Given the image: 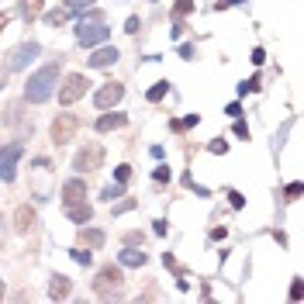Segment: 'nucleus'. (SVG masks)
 I'll list each match as a JSON object with an SVG mask.
<instances>
[{"label": "nucleus", "mask_w": 304, "mask_h": 304, "mask_svg": "<svg viewBox=\"0 0 304 304\" xmlns=\"http://www.w3.org/2000/svg\"><path fill=\"white\" fill-rule=\"evenodd\" d=\"M59 66H63V59L59 63H49V66H42V70H35V73L28 76V83H24V100L28 104H45L52 97V90L59 83Z\"/></svg>", "instance_id": "obj_1"}, {"label": "nucleus", "mask_w": 304, "mask_h": 304, "mask_svg": "<svg viewBox=\"0 0 304 304\" xmlns=\"http://www.w3.org/2000/svg\"><path fill=\"white\" fill-rule=\"evenodd\" d=\"M107 24L104 21H97V17H83L79 24H76V42L79 45H86V49H93V45H104L107 42Z\"/></svg>", "instance_id": "obj_2"}, {"label": "nucleus", "mask_w": 304, "mask_h": 304, "mask_svg": "<svg viewBox=\"0 0 304 304\" xmlns=\"http://www.w3.org/2000/svg\"><path fill=\"white\" fill-rule=\"evenodd\" d=\"M121 284H125V273H121V266H104L100 273H97V280H93V291L100 294V298H114V294H121Z\"/></svg>", "instance_id": "obj_3"}, {"label": "nucleus", "mask_w": 304, "mask_h": 304, "mask_svg": "<svg viewBox=\"0 0 304 304\" xmlns=\"http://www.w3.org/2000/svg\"><path fill=\"white\" fill-rule=\"evenodd\" d=\"M24 155V146L21 142H7L3 149H0V180L3 183H14V176H17V159Z\"/></svg>", "instance_id": "obj_4"}, {"label": "nucleus", "mask_w": 304, "mask_h": 304, "mask_svg": "<svg viewBox=\"0 0 304 304\" xmlns=\"http://www.w3.org/2000/svg\"><path fill=\"white\" fill-rule=\"evenodd\" d=\"M100 162H104V149H100L97 142H86L83 149L76 152L73 169H79V173H93V169H100Z\"/></svg>", "instance_id": "obj_5"}, {"label": "nucleus", "mask_w": 304, "mask_h": 304, "mask_svg": "<svg viewBox=\"0 0 304 304\" xmlns=\"http://www.w3.org/2000/svg\"><path fill=\"white\" fill-rule=\"evenodd\" d=\"M86 86H90V79L83 73H70L66 79H63V86H59V104H73V100H79L83 93H86Z\"/></svg>", "instance_id": "obj_6"}, {"label": "nucleus", "mask_w": 304, "mask_h": 304, "mask_svg": "<svg viewBox=\"0 0 304 304\" xmlns=\"http://www.w3.org/2000/svg\"><path fill=\"white\" fill-rule=\"evenodd\" d=\"M38 52H42V45H38V42H21V45H17L10 56H7V70H10V73L24 70V66H28V63L38 56Z\"/></svg>", "instance_id": "obj_7"}, {"label": "nucleus", "mask_w": 304, "mask_h": 304, "mask_svg": "<svg viewBox=\"0 0 304 304\" xmlns=\"http://www.w3.org/2000/svg\"><path fill=\"white\" fill-rule=\"evenodd\" d=\"M76 128H79V121H76L73 114H59L56 121H52V142L56 146H66V142H73V135H76Z\"/></svg>", "instance_id": "obj_8"}, {"label": "nucleus", "mask_w": 304, "mask_h": 304, "mask_svg": "<svg viewBox=\"0 0 304 304\" xmlns=\"http://www.w3.org/2000/svg\"><path fill=\"white\" fill-rule=\"evenodd\" d=\"M121 97H125V86H121V83H104V86L93 93V104H97L100 111H107V107L121 104Z\"/></svg>", "instance_id": "obj_9"}, {"label": "nucleus", "mask_w": 304, "mask_h": 304, "mask_svg": "<svg viewBox=\"0 0 304 304\" xmlns=\"http://www.w3.org/2000/svg\"><path fill=\"white\" fill-rule=\"evenodd\" d=\"M118 59H121V52H118L114 45H104V49H97V52H93L86 63H90L93 70H107V66H114Z\"/></svg>", "instance_id": "obj_10"}, {"label": "nucleus", "mask_w": 304, "mask_h": 304, "mask_svg": "<svg viewBox=\"0 0 304 304\" xmlns=\"http://www.w3.org/2000/svg\"><path fill=\"white\" fill-rule=\"evenodd\" d=\"M86 197V180L83 176H73L63 183V204H73V201H83Z\"/></svg>", "instance_id": "obj_11"}, {"label": "nucleus", "mask_w": 304, "mask_h": 304, "mask_svg": "<svg viewBox=\"0 0 304 304\" xmlns=\"http://www.w3.org/2000/svg\"><path fill=\"white\" fill-rule=\"evenodd\" d=\"M66 215H70V222H76V225H86V222L93 218V208H90V204H86V197H83V201L66 204Z\"/></svg>", "instance_id": "obj_12"}, {"label": "nucleus", "mask_w": 304, "mask_h": 304, "mask_svg": "<svg viewBox=\"0 0 304 304\" xmlns=\"http://www.w3.org/2000/svg\"><path fill=\"white\" fill-rule=\"evenodd\" d=\"M38 218H35V211H31V204H21L17 211H14V228L17 231H31V225H35Z\"/></svg>", "instance_id": "obj_13"}, {"label": "nucleus", "mask_w": 304, "mask_h": 304, "mask_svg": "<svg viewBox=\"0 0 304 304\" xmlns=\"http://www.w3.org/2000/svg\"><path fill=\"white\" fill-rule=\"evenodd\" d=\"M70 291H73V287H70V277L56 273L52 284H49V298H52V301H63V298H70Z\"/></svg>", "instance_id": "obj_14"}, {"label": "nucleus", "mask_w": 304, "mask_h": 304, "mask_svg": "<svg viewBox=\"0 0 304 304\" xmlns=\"http://www.w3.org/2000/svg\"><path fill=\"white\" fill-rule=\"evenodd\" d=\"M118 263H121V266H146V263H149V256H146L142 249L128 245V249H125V252L118 256Z\"/></svg>", "instance_id": "obj_15"}, {"label": "nucleus", "mask_w": 304, "mask_h": 304, "mask_svg": "<svg viewBox=\"0 0 304 304\" xmlns=\"http://www.w3.org/2000/svg\"><path fill=\"white\" fill-rule=\"evenodd\" d=\"M125 121H128V118L118 114V111H114V114H104V118H97V132H114V128H121Z\"/></svg>", "instance_id": "obj_16"}, {"label": "nucleus", "mask_w": 304, "mask_h": 304, "mask_svg": "<svg viewBox=\"0 0 304 304\" xmlns=\"http://www.w3.org/2000/svg\"><path fill=\"white\" fill-rule=\"evenodd\" d=\"M42 3H45V0H21V3H17V14H21L24 21H35V17L42 14Z\"/></svg>", "instance_id": "obj_17"}, {"label": "nucleus", "mask_w": 304, "mask_h": 304, "mask_svg": "<svg viewBox=\"0 0 304 304\" xmlns=\"http://www.w3.org/2000/svg\"><path fill=\"white\" fill-rule=\"evenodd\" d=\"M79 235H83V242H86L90 249H100V245H104V231H100V228H83Z\"/></svg>", "instance_id": "obj_18"}, {"label": "nucleus", "mask_w": 304, "mask_h": 304, "mask_svg": "<svg viewBox=\"0 0 304 304\" xmlns=\"http://www.w3.org/2000/svg\"><path fill=\"white\" fill-rule=\"evenodd\" d=\"M70 14H73L70 7H66V10H63V7H59V10H49V14H45V24L59 28V24H66V21H70Z\"/></svg>", "instance_id": "obj_19"}, {"label": "nucleus", "mask_w": 304, "mask_h": 304, "mask_svg": "<svg viewBox=\"0 0 304 304\" xmlns=\"http://www.w3.org/2000/svg\"><path fill=\"white\" fill-rule=\"evenodd\" d=\"M166 90H169V83H166V79H159V83H152V86H149V93H146V97L155 104V100H162V97H166Z\"/></svg>", "instance_id": "obj_20"}, {"label": "nucleus", "mask_w": 304, "mask_h": 304, "mask_svg": "<svg viewBox=\"0 0 304 304\" xmlns=\"http://www.w3.org/2000/svg\"><path fill=\"white\" fill-rule=\"evenodd\" d=\"M259 90V76H252V79H242L238 83V97H249V93H256Z\"/></svg>", "instance_id": "obj_21"}, {"label": "nucleus", "mask_w": 304, "mask_h": 304, "mask_svg": "<svg viewBox=\"0 0 304 304\" xmlns=\"http://www.w3.org/2000/svg\"><path fill=\"white\" fill-rule=\"evenodd\" d=\"M100 197H104V201H111V204H114V201H118V197H125V183H114V187H104V194H100Z\"/></svg>", "instance_id": "obj_22"}, {"label": "nucleus", "mask_w": 304, "mask_h": 304, "mask_svg": "<svg viewBox=\"0 0 304 304\" xmlns=\"http://www.w3.org/2000/svg\"><path fill=\"white\" fill-rule=\"evenodd\" d=\"M197 121H201V118H197V114H187V118H183V121H169V128H173V132H183V128H194V125H197Z\"/></svg>", "instance_id": "obj_23"}, {"label": "nucleus", "mask_w": 304, "mask_h": 304, "mask_svg": "<svg viewBox=\"0 0 304 304\" xmlns=\"http://www.w3.org/2000/svg\"><path fill=\"white\" fill-rule=\"evenodd\" d=\"M190 10H194V0H176V3H173V14H176V17H183V14H190Z\"/></svg>", "instance_id": "obj_24"}, {"label": "nucleus", "mask_w": 304, "mask_h": 304, "mask_svg": "<svg viewBox=\"0 0 304 304\" xmlns=\"http://www.w3.org/2000/svg\"><path fill=\"white\" fill-rule=\"evenodd\" d=\"M208 152H215V155H225V152H228V142H225V139H211V142H208Z\"/></svg>", "instance_id": "obj_25"}, {"label": "nucleus", "mask_w": 304, "mask_h": 304, "mask_svg": "<svg viewBox=\"0 0 304 304\" xmlns=\"http://www.w3.org/2000/svg\"><path fill=\"white\" fill-rule=\"evenodd\" d=\"M128 176H132V166H128V162H121V166L114 169V180H118V183H128Z\"/></svg>", "instance_id": "obj_26"}, {"label": "nucleus", "mask_w": 304, "mask_h": 304, "mask_svg": "<svg viewBox=\"0 0 304 304\" xmlns=\"http://www.w3.org/2000/svg\"><path fill=\"white\" fill-rule=\"evenodd\" d=\"M301 194H304V187H301V183H291V187H284V197H287V201H298Z\"/></svg>", "instance_id": "obj_27"}, {"label": "nucleus", "mask_w": 304, "mask_h": 304, "mask_svg": "<svg viewBox=\"0 0 304 304\" xmlns=\"http://www.w3.org/2000/svg\"><path fill=\"white\" fill-rule=\"evenodd\" d=\"M73 259L79 266H90V259H93V252H86V249H73Z\"/></svg>", "instance_id": "obj_28"}, {"label": "nucleus", "mask_w": 304, "mask_h": 304, "mask_svg": "<svg viewBox=\"0 0 304 304\" xmlns=\"http://www.w3.org/2000/svg\"><path fill=\"white\" fill-rule=\"evenodd\" d=\"M228 204H231V208L238 211V208H245V197H242L238 190H228Z\"/></svg>", "instance_id": "obj_29"}, {"label": "nucleus", "mask_w": 304, "mask_h": 304, "mask_svg": "<svg viewBox=\"0 0 304 304\" xmlns=\"http://www.w3.org/2000/svg\"><path fill=\"white\" fill-rule=\"evenodd\" d=\"M66 3H70V10H76V14H83V10H86L90 3H97V0H66Z\"/></svg>", "instance_id": "obj_30"}, {"label": "nucleus", "mask_w": 304, "mask_h": 304, "mask_svg": "<svg viewBox=\"0 0 304 304\" xmlns=\"http://www.w3.org/2000/svg\"><path fill=\"white\" fill-rule=\"evenodd\" d=\"M132 208H135V201H132V197H125V201H118V204H114V215H125V211H132Z\"/></svg>", "instance_id": "obj_31"}, {"label": "nucleus", "mask_w": 304, "mask_h": 304, "mask_svg": "<svg viewBox=\"0 0 304 304\" xmlns=\"http://www.w3.org/2000/svg\"><path fill=\"white\" fill-rule=\"evenodd\" d=\"M152 176H155V183H166V180H169V166H155Z\"/></svg>", "instance_id": "obj_32"}, {"label": "nucleus", "mask_w": 304, "mask_h": 304, "mask_svg": "<svg viewBox=\"0 0 304 304\" xmlns=\"http://www.w3.org/2000/svg\"><path fill=\"white\" fill-rule=\"evenodd\" d=\"M225 114H228V118H242V104H238V100H235V104H228Z\"/></svg>", "instance_id": "obj_33"}, {"label": "nucleus", "mask_w": 304, "mask_h": 304, "mask_svg": "<svg viewBox=\"0 0 304 304\" xmlns=\"http://www.w3.org/2000/svg\"><path fill=\"white\" fill-rule=\"evenodd\" d=\"M304 298V287H301V280H294V287H291V301H301Z\"/></svg>", "instance_id": "obj_34"}, {"label": "nucleus", "mask_w": 304, "mask_h": 304, "mask_svg": "<svg viewBox=\"0 0 304 304\" xmlns=\"http://www.w3.org/2000/svg\"><path fill=\"white\" fill-rule=\"evenodd\" d=\"M139 24H142L139 17H128V21H125V31H128V35H135V31H139Z\"/></svg>", "instance_id": "obj_35"}, {"label": "nucleus", "mask_w": 304, "mask_h": 304, "mask_svg": "<svg viewBox=\"0 0 304 304\" xmlns=\"http://www.w3.org/2000/svg\"><path fill=\"white\" fill-rule=\"evenodd\" d=\"M266 63V52L263 49H252V66H263Z\"/></svg>", "instance_id": "obj_36"}, {"label": "nucleus", "mask_w": 304, "mask_h": 304, "mask_svg": "<svg viewBox=\"0 0 304 304\" xmlns=\"http://www.w3.org/2000/svg\"><path fill=\"white\" fill-rule=\"evenodd\" d=\"M235 135H238V139H249V125H245V121H235Z\"/></svg>", "instance_id": "obj_37"}, {"label": "nucleus", "mask_w": 304, "mask_h": 304, "mask_svg": "<svg viewBox=\"0 0 304 304\" xmlns=\"http://www.w3.org/2000/svg\"><path fill=\"white\" fill-rule=\"evenodd\" d=\"M125 242H128V245H139V242H142V231H128Z\"/></svg>", "instance_id": "obj_38"}, {"label": "nucleus", "mask_w": 304, "mask_h": 304, "mask_svg": "<svg viewBox=\"0 0 304 304\" xmlns=\"http://www.w3.org/2000/svg\"><path fill=\"white\" fill-rule=\"evenodd\" d=\"M152 231H155V235H166V222H162V218H159V222H152Z\"/></svg>", "instance_id": "obj_39"}, {"label": "nucleus", "mask_w": 304, "mask_h": 304, "mask_svg": "<svg viewBox=\"0 0 304 304\" xmlns=\"http://www.w3.org/2000/svg\"><path fill=\"white\" fill-rule=\"evenodd\" d=\"M7 21H10V14L3 10V14H0V35H3V28H7Z\"/></svg>", "instance_id": "obj_40"}, {"label": "nucleus", "mask_w": 304, "mask_h": 304, "mask_svg": "<svg viewBox=\"0 0 304 304\" xmlns=\"http://www.w3.org/2000/svg\"><path fill=\"white\" fill-rule=\"evenodd\" d=\"M231 3H245V0H225V3H218V7H231Z\"/></svg>", "instance_id": "obj_41"}, {"label": "nucleus", "mask_w": 304, "mask_h": 304, "mask_svg": "<svg viewBox=\"0 0 304 304\" xmlns=\"http://www.w3.org/2000/svg\"><path fill=\"white\" fill-rule=\"evenodd\" d=\"M0 298H3V280H0Z\"/></svg>", "instance_id": "obj_42"}]
</instances>
